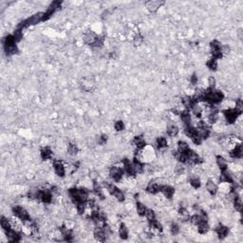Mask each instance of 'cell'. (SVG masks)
Instances as JSON below:
<instances>
[{
	"label": "cell",
	"mask_w": 243,
	"mask_h": 243,
	"mask_svg": "<svg viewBox=\"0 0 243 243\" xmlns=\"http://www.w3.org/2000/svg\"><path fill=\"white\" fill-rule=\"evenodd\" d=\"M69 195L71 197L72 200L76 203L80 202H85L88 200L89 197V191L87 189H70Z\"/></svg>",
	"instance_id": "cell-1"
},
{
	"label": "cell",
	"mask_w": 243,
	"mask_h": 243,
	"mask_svg": "<svg viewBox=\"0 0 243 243\" xmlns=\"http://www.w3.org/2000/svg\"><path fill=\"white\" fill-rule=\"evenodd\" d=\"M43 19H44V12H38V13L33 15L31 17L26 19L25 21L21 22L18 25V29L22 30V29H25V28L31 26V25H35L40 21H42Z\"/></svg>",
	"instance_id": "cell-2"
},
{
	"label": "cell",
	"mask_w": 243,
	"mask_h": 243,
	"mask_svg": "<svg viewBox=\"0 0 243 243\" xmlns=\"http://www.w3.org/2000/svg\"><path fill=\"white\" fill-rule=\"evenodd\" d=\"M12 211H13V214L16 216L18 218H20L22 221H27V220H29V219H30V216H29V214H28V212L27 211L23 208V207H21V206H16V207H14L13 209H12Z\"/></svg>",
	"instance_id": "cell-3"
},
{
	"label": "cell",
	"mask_w": 243,
	"mask_h": 243,
	"mask_svg": "<svg viewBox=\"0 0 243 243\" xmlns=\"http://www.w3.org/2000/svg\"><path fill=\"white\" fill-rule=\"evenodd\" d=\"M211 50H212V55L213 59H219L222 57V51H221V45L217 41H213L211 43Z\"/></svg>",
	"instance_id": "cell-4"
},
{
	"label": "cell",
	"mask_w": 243,
	"mask_h": 243,
	"mask_svg": "<svg viewBox=\"0 0 243 243\" xmlns=\"http://www.w3.org/2000/svg\"><path fill=\"white\" fill-rule=\"evenodd\" d=\"M61 4L62 2L60 1H54L51 3V5L50 6V8L48 9V11H47L45 13H44V19L43 20H47V19H49L51 15L55 12L58 9H60V7H61Z\"/></svg>",
	"instance_id": "cell-5"
},
{
	"label": "cell",
	"mask_w": 243,
	"mask_h": 243,
	"mask_svg": "<svg viewBox=\"0 0 243 243\" xmlns=\"http://www.w3.org/2000/svg\"><path fill=\"white\" fill-rule=\"evenodd\" d=\"M109 174H110L111 178L114 179L115 182H120L121 179L123 177V171L120 168V167H117V166H114L110 169L109 171Z\"/></svg>",
	"instance_id": "cell-6"
},
{
	"label": "cell",
	"mask_w": 243,
	"mask_h": 243,
	"mask_svg": "<svg viewBox=\"0 0 243 243\" xmlns=\"http://www.w3.org/2000/svg\"><path fill=\"white\" fill-rule=\"evenodd\" d=\"M185 156H186V159H187V161H189L190 163H195V164H197V163H200V157L199 155L192 151V150H187L186 153H185Z\"/></svg>",
	"instance_id": "cell-7"
},
{
	"label": "cell",
	"mask_w": 243,
	"mask_h": 243,
	"mask_svg": "<svg viewBox=\"0 0 243 243\" xmlns=\"http://www.w3.org/2000/svg\"><path fill=\"white\" fill-rule=\"evenodd\" d=\"M224 115L226 117L227 121H228L230 123H232L237 120L239 113L236 110V109H228V110L224 111Z\"/></svg>",
	"instance_id": "cell-8"
},
{
	"label": "cell",
	"mask_w": 243,
	"mask_h": 243,
	"mask_svg": "<svg viewBox=\"0 0 243 243\" xmlns=\"http://www.w3.org/2000/svg\"><path fill=\"white\" fill-rule=\"evenodd\" d=\"M6 234H7V238L9 239V241H12V242H17L20 240V236L18 234L17 232H15L14 230H12V228L9 229L8 231H5Z\"/></svg>",
	"instance_id": "cell-9"
},
{
	"label": "cell",
	"mask_w": 243,
	"mask_h": 243,
	"mask_svg": "<svg viewBox=\"0 0 243 243\" xmlns=\"http://www.w3.org/2000/svg\"><path fill=\"white\" fill-rule=\"evenodd\" d=\"M94 238H96V240L103 242L106 240V232L103 228L101 227H97V228L94 230Z\"/></svg>",
	"instance_id": "cell-10"
},
{
	"label": "cell",
	"mask_w": 243,
	"mask_h": 243,
	"mask_svg": "<svg viewBox=\"0 0 243 243\" xmlns=\"http://www.w3.org/2000/svg\"><path fill=\"white\" fill-rule=\"evenodd\" d=\"M53 167L55 170L56 174L60 177H64L65 176V167L63 165V163L60 161H55L53 163Z\"/></svg>",
	"instance_id": "cell-11"
},
{
	"label": "cell",
	"mask_w": 243,
	"mask_h": 243,
	"mask_svg": "<svg viewBox=\"0 0 243 243\" xmlns=\"http://www.w3.org/2000/svg\"><path fill=\"white\" fill-rule=\"evenodd\" d=\"M97 38H98V36H96L95 33L89 31V33H87L85 34L84 41H85V43H87L89 45H94V44H95V42H96V40H97Z\"/></svg>",
	"instance_id": "cell-12"
},
{
	"label": "cell",
	"mask_w": 243,
	"mask_h": 243,
	"mask_svg": "<svg viewBox=\"0 0 243 243\" xmlns=\"http://www.w3.org/2000/svg\"><path fill=\"white\" fill-rule=\"evenodd\" d=\"M161 192L165 196L167 199H171L173 197V195L175 193V189L173 187H171L169 185H164V186H161Z\"/></svg>",
	"instance_id": "cell-13"
},
{
	"label": "cell",
	"mask_w": 243,
	"mask_h": 243,
	"mask_svg": "<svg viewBox=\"0 0 243 243\" xmlns=\"http://www.w3.org/2000/svg\"><path fill=\"white\" fill-rule=\"evenodd\" d=\"M123 166H124L125 172H127V173L129 176H134V175H136V171H135L134 167H133V164L130 163L127 159H125L123 161Z\"/></svg>",
	"instance_id": "cell-14"
},
{
	"label": "cell",
	"mask_w": 243,
	"mask_h": 243,
	"mask_svg": "<svg viewBox=\"0 0 243 243\" xmlns=\"http://www.w3.org/2000/svg\"><path fill=\"white\" fill-rule=\"evenodd\" d=\"M216 232H217V234H218L219 238H224L227 237V234H228V233H229V229L227 228L226 226L219 225V226L217 227Z\"/></svg>",
	"instance_id": "cell-15"
},
{
	"label": "cell",
	"mask_w": 243,
	"mask_h": 243,
	"mask_svg": "<svg viewBox=\"0 0 243 243\" xmlns=\"http://www.w3.org/2000/svg\"><path fill=\"white\" fill-rule=\"evenodd\" d=\"M162 4L163 2H160V1H149L146 3V7L151 12H155Z\"/></svg>",
	"instance_id": "cell-16"
},
{
	"label": "cell",
	"mask_w": 243,
	"mask_h": 243,
	"mask_svg": "<svg viewBox=\"0 0 243 243\" xmlns=\"http://www.w3.org/2000/svg\"><path fill=\"white\" fill-rule=\"evenodd\" d=\"M230 155L232 158L234 159H241L242 158V147L241 145H237L236 147L232 150V152H230Z\"/></svg>",
	"instance_id": "cell-17"
},
{
	"label": "cell",
	"mask_w": 243,
	"mask_h": 243,
	"mask_svg": "<svg viewBox=\"0 0 243 243\" xmlns=\"http://www.w3.org/2000/svg\"><path fill=\"white\" fill-rule=\"evenodd\" d=\"M161 185H159L158 183L152 182V183L148 184L146 190H147V192H149L150 194H157L158 192L161 191Z\"/></svg>",
	"instance_id": "cell-18"
},
{
	"label": "cell",
	"mask_w": 243,
	"mask_h": 243,
	"mask_svg": "<svg viewBox=\"0 0 243 243\" xmlns=\"http://www.w3.org/2000/svg\"><path fill=\"white\" fill-rule=\"evenodd\" d=\"M206 189L211 195H216L217 191V186L216 185V183L213 181H210L209 179L206 183Z\"/></svg>",
	"instance_id": "cell-19"
},
{
	"label": "cell",
	"mask_w": 243,
	"mask_h": 243,
	"mask_svg": "<svg viewBox=\"0 0 243 243\" xmlns=\"http://www.w3.org/2000/svg\"><path fill=\"white\" fill-rule=\"evenodd\" d=\"M220 182H233V178L232 176L227 172V170H224V171H221V174H220Z\"/></svg>",
	"instance_id": "cell-20"
},
{
	"label": "cell",
	"mask_w": 243,
	"mask_h": 243,
	"mask_svg": "<svg viewBox=\"0 0 243 243\" xmlns=\"http://www.w3.org/2000/svg\"><path fill=\"white\" fill-rule=\"evenodd\" d=\"M181 117H182V121L183 122V123L186 125V127H189L191 124V116L190 113L188 111H182L181 113Z\"/></svg>",
	"instance_id": "cell-21"
},
{
	"label": "cell",
	"mask_w": 243,
	"mask_h": 243,
	"mask_svg": "<svg viewBox=\"0 0 243 243\" xmlns=\"http://www.w3.org/2000/svg\"><path fill=\"white\" fill-rule=\"evenodd\" d=\"M198 228H199V232L200 234H206L209 230V225L207 223V220L204 219V220H202L199 225H198Z\"/></svg>",
	"instance_id": "cell-22"
},
{
	"label": "cell",
	"mask_w": 243,
	"mask_h": 243,
	"mask_svg": "<svg viewBox=\"0 0 243 243\" xmlns=\"http://www.w3.org/2000/svg\"><path fill=\"white\" fill-rule=\"evenodd\" d=\"M217 163L218 167L220 168L221 171L227 170V161H226L225 159L222 158V157H220V156L217 157Z\"/></svg>",
	"instance_id": "cell-23"
},
{
	"label": "cell",
	"mask_w": 243,
	"mask_h": 243,
	"mask_svg": "<svg viewBox=\"0 0 243 243\" xmlns=\"http://www.w3.org/2000/svg\"><path fill=\"white\" fill-rule=\"evenodd\" d=\"M134 144H135V145L137 146L138 149H140V150H142L143 148H144V146H145V142H144V140L143 137H141V136L136 137V138L134 139Z\"/></svg>",
	"instance_id": "cell-24"
},
{
	"label": "cell",
	"mask_w": 243,
	"mask_h": 243,
	"mask_svg": "<svg viewBox=\"0 0 243 243\" xmlns=\"http://www.w3.org/2000/svg\"><path fill=\"white\" fill-rule=\"evenodd\" d=\"M119 234H120L121 238H123V239H127L128 238V230L127 228V226H125L123 223H122L121 226H120Z\"/></svg>",
	"instance_id": "cell-25"
},
{
	"label": "cell",
	"mask_w": 243,
	"mask_h": 243,
	"mask_svg": "<svg viewBox=\"0 0 243 243\" xmlns=\"http://www.w3.org/2000/svg\"><path fill=\"white\" fill-rule=\"evenodd\" d=\"M51 156H52V152L49 147H45L41 150V158L43 160H49L51 158Z\"/></svg>",
	"instance_id": "cell-26"
},
{
	"label": "cell",
	"mask_w": 243,
	"mask_h": 243,
	"mask_svg": "<svg viewBox=\"0 0 243 243\" xmlns=\"http://www.w3.org/2000/svg\"><path fill=\"white\" fill-rule=\"evenodd\" d=\"M52 200V196L51 193L50 191H42V197H41V200L45 203H50L51 202Z\"/></svg>",
	"instance_id": "cell-27"
},
{
	"label": "cell",
	"mask_w": 243,
	"mask_h": 243,
	"mask_svg": "<svg viewBox=\"0 0 243 243\" xmlns=\"http://www.w3.org/2000/svg\"><path fill=\"white\" fill-rule=\"evenodd\" d=\"M133 164V167H134L135 171H136V174L137 173H142L144 171V164L141 163L140 161H138L137 159L134 160V162L132 163Z\"/></svg>",
	"instance_id": "cell-28"
},
{
	"label": "cell",
	"mask_w": 243,
	"mask_h": 243,
	"mask_svg": "<svg viewBox=\"0 0 243 243\" xmlns=\"http://www.w3.org/2000/svg\"><path fill=\"white\" fill-rule=\"evenodd\" d=\"M191 222L194 224V225H199L202 220H204V219H206V217H202L201 215H194L191 218Z\"/></svg>",
	"instance_id": "cell-29"
},
{
	"label": "cell",
	"mask_w": 243,
	"mask_h": 243,
	"mask_svg": "<svg viewBox=\"0 0 243 243\" xmlns=\"http://www.w3.org/2000/svg\"><path fill=\"white\" fill-rule=\"evenodd\" d=\"M187 150H189V146H188V144L185 142H179L178 144V151L179 153L185 154Z\"/></svg>",
	"instance_id": "cell-30"
},
{
	"label": "cell",
	"mask_w": 243,
	"mask_h": 243,
	"mask_svg": "<svg viewBox=\"0 0 243 243\" xmlns=\"http://www.w3.org/2000/svg\"><path fill=\"white\" fill-rule=\"evenodd\" d=\"M234 208H236L237 211L240 212L241 211V208H242V201H241V199L238 197V195H236L234 197Z\"/></svg>",
	"instance_id": "cell-31"
},
{
	"label": "cell",
	"mask_w": 243,
	"mask_h": 243,
	"mask_svg": "<svg viewBox=\"0 0 243 243\" xmlns=\"http://www.w3.org/2000/svg\"><path fill=\"white\" fill-rule=\"evenodd\" d=\"M149 225L151 228L153 229H156V230H159V231H162V226L161 224L158 221V220H156V219H151V220H149Z\"/></svg>",
	"instance_id": "cell-32"
},
{
	"label": "cell",
	"mask_w": 243,
	"mask_h": 243,
	"mask_svg": "<svg viewBox=\"0 0 243 243\" xmlns=\"http://www.w3.org/2000/svg\"><path fill=\"white\" fill-rule=\"evenodd\" d=\"M179 133V128L176 125H170V127L167 128V134L170 136V137H175L178 135Z\"/></svg>",
	"instance_id": "cell-33"
},
{
	"label": "cell",
	"mask_w": 243,
	"mask_h": 243,
	"mask_svg": "<svg viewBox=\"0 0 243 243\" xmlns=\"http://www.w3.org/2000/svg\"><path fill=\"white\" fill-rule=\"evenodd\" d=\"M157 146H158V148H160V149L166 147L167 146V141H166V139L163 138V137L158 138V140H157Z\"/></svg>",
	"instance_id": "cell-34"
},
{
	"label": "cell",
	"mask_w": 243,
	"mask_h": 243,
	"mask_svg": "<svg viewBox=\"0 0 243 243\" xmlns=\"http://www.w3.org/2000/svg\"><path fill=\"white\" fill-rule=\"evenodd\" d=\"M137 212L140 216H145V212H146V208L145 206L141 202H137Z\"/></svg>",
	"instance_id": "cell-35"
},
{
	"label": "cell",
	"mask_w": 243,
	"mask_h": 243,
	"mask_svg": "<svg viewBox=\"0 0 243 243\" xmlns=\"http://www.w3.org/2000/svg\"><path fill=\"white\" fill-rule=\"evenodd\" d=\"M1 227L3 228V230H4V231H8L9 229H11V228H12V226H11V223H10V221L8 220L7 218H5L4 217H1Z\"/></svg>",
	"instance_id": "cell-36"
},
{
	"label": "cell",
	"mask_w": 243,
	"mask_h": 243,
	"mask_svg": "<svg viewBox=\"0 0 243 243\" xmlns=\"http://www.w3.org/2000/svg\"><path fill=\"white\" fill-rule=\"evenodd\" d=\"M94 192H95V194L98 196V197L100 198V199H102L103 200L104 199V194H103V190H102V188L99 186V184H97L96 182L94 183Z\"/></svg>",
	"instance_id": "cell-37"
},
{
	"label": "cell",
	"mask_w": 243,
	"mask_h": 243,
	"mask_svg": "<svg viewBox=\"0 0 243 243\" xmlns=\"http://www.w3.org/2000/svg\"><path fill=\"white\" fill-rule=\"evenodd\" d=\"M5 51L8 55H12L17 52V48L16 46H11V47H5Z\"/></svg>",
	"instance_id": "cell-38"
},
{
	"label": "cell",
	"mask_w": 243,
	"mask_h": 243,
	"mask_svg": "<svg viewBox=\"0 0 243 243\" xmlns=\"http://www.w3.org/2000/svg\"><path fill=\"white\" fill-rule=\"evenodd\" d=\"M192 109H193L194 114L197 116V117H199V118H200V117H201V113H202V108L200 106H198V105H195L192 107Z\"/></svg>",
	"instance_id": "cell-39"
},
{
	"label": "cell",
	"mask_w": 243,
	"mask_h": 243,
	"mask_svg": "<svg viewBox=\"0 0 243 243\" xmlns=\"http://www.w3.org/2000/svg\"><path fill=\"white\" fill-rule=\"evenodd\" d=\"M207 67L212 69V70H216L217 68V63L216 61V59H211L207 62Z\"/></svg>",
	"instance_id": "cell-40"
},
{
	"label": "cell",
	"mask_w": 243,
	"mask_h": 243,
	"mask_svg": "<svg viewBox=\"0 0 243 243\" xmlns=\"http://www.w3.org/2000/svg\"><path fill=\"white\" fill-rule=\"evenodd\" d=\"M68 154H70V155H76L77 154V152H78V148H77V146L75 145V144H69L68 145Z\"/></svg>",
	"instance_id": "cell-41"
},
{
	"label": "cell",
	"mask_w": 243,
	"mask_h": 243,
	"mask_svg": "<svg viewBox=\"0 0 243 243\" xmlns=\"http://www.w3.org/2000/svg\"><path fill=\"white\" fill-rule=\"evenodd\" d=\"M190 183H191V185L194 187V188H196V189H198V188H200V179H198V178H194V179H192L191 181H190Z\"/></svg>",
	"instance_id": "cell-42"
},
{
	"label": "cell",
	"mask_w": 243,
	"mask_h": 243,
	"mask_svg": "<svg viewBox=\"0 0 243 243\" xmlns=\"http://www.w3.org/2000/svg\"><path fill=\"white\" fill-rule=\"evenodd\" d=\"M13 37H14L15 42H19L21 40V38H22V31H21V30L17 29L16 30H15L14 33H13Z\"/></svg>",
	"instance_id": "cell-43"
},
{
	"label": "cell",
	"mask_w": 243,
	"mask_h": 243,
	"mask_svg": "<svg viewBox=\"0 0 243 243\" xmlns=\"http://www.w3.org/2000/svg\"><path fill=\"white\" fill-rule=\"evenodd\" d=\"M145 217L149 219V220H151V219H154L156 217V215L154 213V211L151 210V209H146V212H145Z\"/></svg>",
	"instance_id": "cell-44"
},
{
	"label": "cell",
	"mask_w": 243,
	"mask_h": 243,
	"mask_svg": "<svg viewBox=\"0 0 243 243\" xmlns=\"http://www.w3.org/2000/svg\"><path fill=\"white\" fill-rule=\"evenodd\" d=\"M236 110L239 113V114H241L242 113V110H243V104H242V101L241 100H238V102H237V104H236Z\"/></svg>",
	"instance_id": "cell-45"
},
{
	"label": "cell",
	"mask_w": 243,
	"mask_h": 243,
	"mask_svg": "<svg viewBox=\"0 0 243 243\" xmlns=\"http://www.w3.org/2000/svg\"><path fill=\"white\" fill-rule=\"evenodd\" d=\"M179 232V227L177 223H173L171 225V233L173 234H178Z\"/></svg>",
	"instance_id": "cell-46"
},
{
	"label": "cell",
	"mask_w": 243,
	"mask_h": 243,
	"mask_svg": "<svg viewBox=\"0 0 243 243\" xmlns=\"http://www.w3.org/2000/svg\"><path fill=\"white\" fill-rule=\"evenodd\" d=\"M115 128L117 131H121L123 129V123L122 121H118V122H116L115 123Z\"/></svg>",
	"instance_id": "cell-47"
},
{
	"label": "cell",
	"mask_w": 243,
	"mask_h": 243,
	"mask_svg": "<svg viewBox=\"0 0 243 243\" xmlns=\"http://www.w3.org/2000/svg\"><path fill=\"white\" fill-rule=\"evenodd\" d=\"M142 42H143V37L141 35H138V36L135 37V39H134V44L135 45H140Z\"/></svg>",
	"instance_id": "cell-48"
},
{
	"label": "cell",
	"mask_w": 243,
	"mask_h": 243,
	"mask_svg": "<svg viewBox=\"0 0 243 243\" xmlns=\"http://www.w3.org/2000/svg\"><path fill=\"white\" fill-rule=\"evenodd\" d=\"M215 83H216L215 78L210 77V78H209V85H210V88H211V89H214V87H215Z\"/></svg>",
	"instance_id": "cell-49"
},
{
	"label": "cell",
	"mask_w": 243,
	"mask_h": 243,
	"mask_svg": "<svg viewBox=\"0 0 243 243\" xmlns=\"http://www.w3.org/2000/svg\"><path fill=\"white\" fill-rule=\"evenodd\" d=\"M190 81H191V83L193 84V85H196L198 83V77L196 76V74H194L192 77H191V79H190Z\"/></svg>",
	"instance_id": "cell-50"
},
{
	"label": "cell",
	"mask_w": 243,
	"mask_h": 243,
	"mask_svg": "<svg viewBox=\"0 0 243 243\" xmlns=\"http://www.w3.org/2000/svg\"><path fill=\"white\" fill-rule=\"evenodd\" d=\"M107 141V136H106V135H103L101 137V142L103 143V144H105L106 142Z\"/></svg>",
	"instance_id": "cell-51"
}]
</instances>
